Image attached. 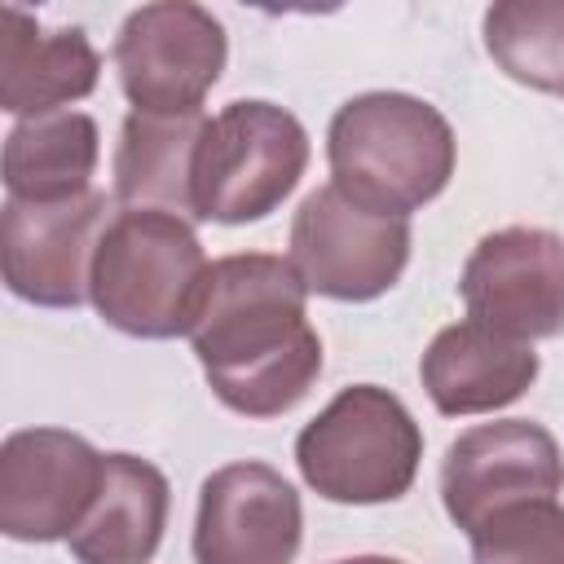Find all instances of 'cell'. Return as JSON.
<instances>
[{
    "label": "cell",
    "instance_id": "obj_1",
    "mask_svg": "<svg viewBox=\"0 0 564 564\" xmlns=\"http://www.w3.org/2000/svg\"><path fill=\"white\" fill-rule=\"evenodd\" d=\"M189 344L216 401L242 419L295 410L322 375L308 291L291 260L269 251L212 260Z\"/></svg>",
    "mask_w": 564,
    "mask_h": 564
},
{
    "label": "cell",
    "instance_id": "obj_2",
    "mask_svg": "<svg viewBox=\"0 0 564 564\" xmlns=\"http://www.w3.org/2000/svg\"><path fill=\"white\" fill-rule=\"evenodd\" d=\"M454 159L449 119L410 93L348 97L326 128L330 185L383 216L410 220V212L427 207L449 185Z\"/></svg>",
    "mask_w": 564,
    "mask_h": 564
},
{
    "label": "cell",
    "instance_id": "obj_3",
    "mask_svg": "<svg viewBox=\"0 0 564 564\" xmlns=\"http://www.w3.org/2000/svg\"><path fill=\"white\" fill-rule=\"evenodd\" d=\"M207 269V251L185 216L123 207L97 242L88 300L106 326L132 339H176L194 330Z\"/></svg>",
    "mask_w": 564,
    "mask_h": 564
},
{
    "label": "cell",
    "instance_id": "obj_4",
    "mask_svg": "<svg viewBox=\"0 0 564 564\" xmlns=\"http://www.w3.org/2000/svg\"><path fill=\"white\" fill-rule=\"evenodd\" d=\"M423 458V432L405 401L379 383L344 388L295 436V463L313 494L344 507L397 502L410 494Z\"/></svg>",
    "mask_w": 564,
    "mask_h": 564
},
{
    "label": "cell",
    "instance_id": "obj_5",
    "mask_svg": "<svg viewBox=\"0 0 564 564\" xmlns=\"http://www.w3.org/2000/svg\"><path fill=\"white\" fill-rule=\"evenodd\" d=\"M308 167L304 123L273 101H229L207 119L194 163V220L251 225L282 207Z\"/></svg>",
    "mask_w": 564,
    "mask_h": 564
},
{
    "label": "cell",
    "instance_id": "obj_6",
    "mask_svg": "<svg viewBox=\"0 0 564 564\" xmlns=\"http://www.w3.org/2000/svg\"><path fill=\"white\" fill-rule=\"evenodd\" d=\"M286 260L308 295L366 304L401 282L410 264V220L370 212L335 185H317L295 207Z\"/></svg>",
    "mask_w": 564,
    "mask_h": 564
},
{
    "label": "cell",
    "instance_id": "obj_7",
    "mask_svg": "<svg viewBox=\"0 0 564 564\" xmlns=\"http://www.w3.org/2000/svg\"><path fill=\"white\" fill-rule=\"evenodd\" d=\"M229 57L225 26L212 9L189 0L141 4L123 18L115 40L119 88L132 110L194 115L216 88Z\"/></svg>",
    "mask_w": 564,
    "mask_h": 564
},
{
    "label": "cell",
    "instance_id": "obj_8",
    "mask_svg": "<svg viewBox=\"0 0 564 564\" xmlns=\"http://www.w3.org/2000/svg\"><path fill=\"white\" fill-rule=\"evenodd\" d=\"M467 317L533 344L564 330V238L542 225H507L485 234L458 278Z\"/></svg>",
    "mask_w": 564,
    "mask_h": 564
},
{
    "label": "cell",
    "instance_id": "obj_9",
    "mask_svg": "<svg viewBox=\"0 0 564 564\" xmlns=\"http://www.w3.org/2000/svg\"><path fill=\"white\" fill-rule=\"evenodd\" d=\"M110 216L115 212L101 189L62 203L4 198L0 212L4 286L40 308H79L88 300L93 256Z\"/></svg>",
    "mask_w": 564,
    "mask_h": 564
},
{
    "label": "cell",
    "instance_id": "obj_10",
    "mask_svg": "<svg viewBox=\"0 0 564 564\" xmlns=\"http://www.w3.org/2000/svg\"><path fill=\"white\" fill-rule=\"evenodd\" d=\"M106 454L66 427H22L0 445V533L13 542H66L97 489Z\"/></svg>",
    "mask_w": 564,
    "mask_h": 564
},
{
    "label": "cell",
    "instance_id": "obj_11",
    "mask_svg": "<svg viewBox=\"0 0 564 564\" xmlns=\"http://www.w3.org/2000/svg\"><path fill=\"white\" fill-rule=\"evenodd\" d=\"M564 489V454L533 419H498L458 432L441 463L445 516L471 533L494 511L555 498Z\"/></svg>",
    "mask_w": 564,
    "mask_h": 564
},
{
    "label": "cell",
    "instance_id": "obj_12",
    "mask_svg": "<svg viewBox=\"0 0 564 564\" xmlns=\"http://www.w3.org/2000/svg\"><path fill=\"white\" fill-rule=\"evenodd\" d=\"M304 507L295 485L260 463H225L198 489L194 560L198 564H295Z\"/></svg>",
    "mask_w": 564,
    "mask_h": 564
},
{
    "label": "cell",
    "instance_id": "obj_13",
    "mask_svg": "<svg viewBox=\"0 0 564 564\" xmlns=\"http://www.w3.org/2000/svg\"><path fill=\"white\" fill-rule=\"evenodd\" d=\"M538 370H542V361H538L533 344L507 339L471 317L436 330V339L427 344V352L419 361L423 392L449 419L489 414V410L520 401L533 388Z\"/></svg>",
    "mask_w": 564,
    "mask_h": 564
},
{
    "label": "cell",
    "instance_id": "obj_14",
    "mask_svg": "<svg viewBox=\"0 0 564 564\" xmlns=\"http://www.w3.org/2000/svg\"><path fill=\"white\" fill-rule=\"evenodd\" d=\"M0 106L18 119L66 110L101 79V57L84 26L44 31L26 9H0Z\"/></svg>",
    "mask_w": 564,
    "mask_h": 564
},
{
    "label": "cell",
    "instance_id": "obj_15",
    "mask_svg": "<svg viewBox=\"0 0 564 564\" xmlns=\"http://www.w3.org/2000/svg\"><path fill=\"white\" fill-rule=\"evenodd\" d=\"M167 476L150 458L106 454L101 489L66 546L79 564H150L167 529Z\"/></svg>",
    "mask_w": 564,
    "mask_h": 564
},
{
    "label": "cell",
    "instance_id": "obj_16",
    "mask_svg": "<svg viewBox=\"0 0 564 564\" xmlns=\"http://www.w3.org/2000/svg\"><path fill=\"white\" fill-rule=\"evenodd\" d=\"M207 115H145L128 110L115 145V198L194 220V163Z\"/></svg>",
    "mask_w": 564,
    "mask_h": 564
},
{
    "label": "cell",
    "instance_id": "obj_17",
    "mask_svg": "<svg viewBox=\"0 0 564 564\" xmlns=\"http://www.w3.org/2000/svg\"><path fill=\"white\" fill-rule=\"evenodd\" d=\"M101 137L84 110L18 119L4 137V189L22 203H62L93 189Z\"/></svg>",
    "mask_w": 564,
    "mask_h": 564
},
{
    "label": "cell",
    "instance_id": "obj_18",
    "mask_svg": "<svg viewBox=\"0 0 564 564\" xmlns=\"http://www.w3.org/2000/svg\"><path fill=\"white\" fill-rule=\"evenodd\" d=\"M485 48L516 84L538 93H564V0L489 4Z\"/></svg>",
    "mask_w": 564,
    "mask_h": 564
},
{
    "label": "cell",
    "instance_id": "obj_19",
    "mask_svg": "<svg viewBox=\"0 0 564 564\" xmlns=\"http://www.w3.org/2000/svg\"><path fill=\"white\" fill-rule=\"evenodd\" d=\"M467 538L471 564H564V502L533 498L502 507Z\"/></svg>",
    "mask_w": 564,
    "mask_h": 564
},
{
    "label": "cell",
    "instance_id": "obj_20",
    "mask_svg": "<svg viewBox=\"0 0 564 564\" xmlns=\"http://www.w3.org/2000/svg\"><path fill=\"white\" fill-rule=\"evenodd\" d=\"M335 564H405V560H392V555H352V560H335Z\"/></svg>",
    "mask_w": 564,
    "mask_h": 564
}]
</instances>
